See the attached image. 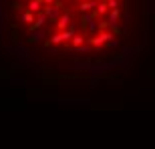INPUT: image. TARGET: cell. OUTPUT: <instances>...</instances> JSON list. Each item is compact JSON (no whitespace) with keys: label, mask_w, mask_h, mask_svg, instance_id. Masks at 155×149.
<instances>
[{"label":"cell","mask_w":155,"mask_h":149,"mask_svg":"<svg viewBox=\"0 0 155 149\" xmlns=\"http://www.w3.org/2000/svg\"><path fill=\"white\" fill-rule=\"evenodd\" d=\"M10 38L48 67L99 71L137 40L141 0H4Z\"/></svg>","instance_id":"obj_1"}]
</instances>
